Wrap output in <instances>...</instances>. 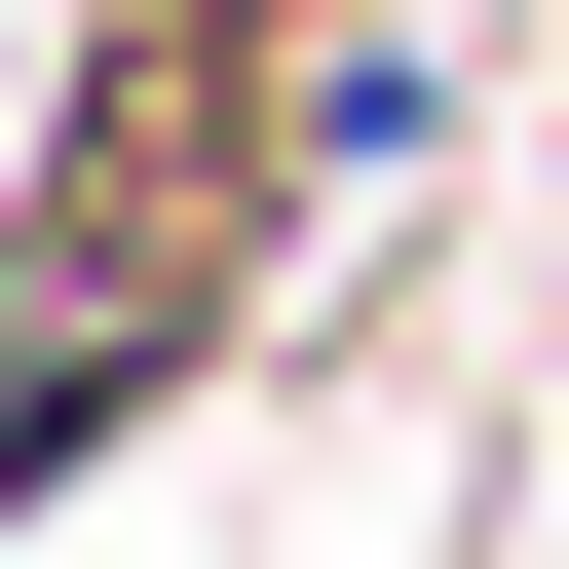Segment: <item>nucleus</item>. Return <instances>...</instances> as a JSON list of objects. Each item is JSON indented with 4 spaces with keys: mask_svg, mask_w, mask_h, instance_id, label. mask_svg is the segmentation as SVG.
Returning a JSON list of instances; mask_svg holds the SVG:
<instances>
[{
    "mask_svg": "<svg viewBox=\"0 0 569 569\" xmlns=\"http://www.w3.org/2000/svg\"><path fill=\"white\" fill-rule=\"evenodd\" d=\"M228 266H266V77H228V0H152V39L77 77V152L0 190V493H77L228 342Z\"/></svg>",
    "mask_w": 569,
    "mask_h": 569,
    "instance_id": "obj_1",
    "label": "nucleus"
}]
</instances>
